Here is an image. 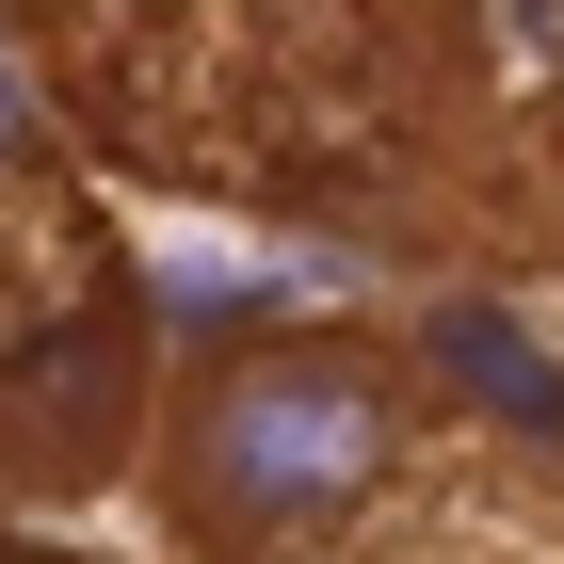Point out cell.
<instances>
[{"instance_id":"3","label":"cell","mask_w":564,"mask_h":564,"mask_svg":"<svg viewBox=\"0 0 564 564\" xmlns=\"http://www.w3.org/2000/svg\"><path fill=\"white\" fill-rule=\"evenodd\" d=\"M17 162H48V82H33V48L0 33V177Z\"/></svg>"},{"instance_id":"2","label":"cell","mask_w":564,"mask_h":564,"mask_svg":"<svg viewBox=\"0 0 564 564\" xmlns=\"http://www.w3.org/2000/svg\"><path fill=\"white\" fill-rule=\"evenodd\" d=\"M403 355H420V388L452 403L468 435L549 452V468H564V339L532 323L517 291H435L420 323H403Z\"/></svg>"},{"instance_id":"1","label":"cell","mask_w":564,"mask_h":564,"mask_svg":"<svg viewBox=\"0 0 564 564\" xmlns=\"http://www.w3.org/2000/svg\"><path fill=\"white\" fill-rule=\"evenodd\" d=\"M420 420L435 388L388 339H339V323L242 339L162 403V517L194 549H323V532L388 517Z\"/></svg>"}]
</instances>
